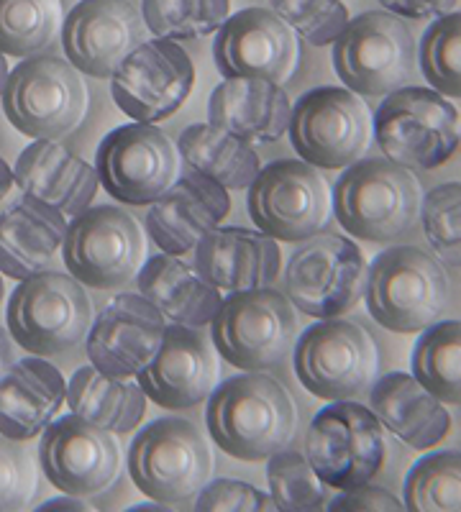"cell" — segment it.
<instances>
[{
  "label": "cell",
  "instance_id": "681fc988",
  "mask_svg": "<svg viewBox=\"0 0 461 512\" xmlns=\"http://www.w3.org/2000/svg\"><path fill=\"white\" fill-rule=\"evenodd\" d=\"M3 292L6 290H3V277H0V300H3Z\"/></svg>",
  "mask_w": 461,
  "mask_h": 512
},
{
  "label": "cell",
  "instance_id": "f546056e",
  "mask_svg": "<svg viewBox=\"0 0 461 512\" xmlns=\"http://www.w3.org/2000/svg\"><path fill=\"white\" fill-rule=\"evenodd\" d=\"M139 292L170 320L180 326L203 328L216 318L223 297L218 287L205 282L190 264H185L177 254L152 256L141 264Z\"/></svg>",
  "mask_w": 461,
  "mask_h": 512
},
{
  "label": "cell",
  "instance_id": "30bf717a",
  "mask_svg": "<svg viewBox=\"0 0 461 512\" xmlns=\"http://www.w3.org/2000/svg\"><path fill=\"white\" fill-rule=\"evenodd\" d=\"M305 459L326 487L351 489L372 482L387 459L385 425L359 402H331L310 423Z\"/></svg>",
  "mask_w": 461,
  "mask_h": 512
},
{
  "label": "cell",
  "instance_id": "4fadbf2b",
  "mask_svg": "<svg viewBox=\"0 0 461 512\" xmlns=\"http://www.w3.org/2000/svg\"><path fill=\"white\" fill-rule=\"evenodd\" d=\"M62 256L77 282L95 290H116L139 274L146 239L126 210L98 205L85 208L67 223Z\"/></svg>",
  "mask_w": 461,
  "mask_h": 512
},
{
  "label": "cell",
  "instance_id": "ee69618b",
  "mask_svg": "<svg viewBox=\"0 0 461 512\" xmlns=\"http://www.w3.org/2000/svg\"><path fill=\"white\" fill-rule=\"evenodd\" d=\"M382 8L395 16L413 18V21H423V18H438L454 11L456 0H380Z\"/></svg>",
  "mask_w": 461,
  "mask_h": 512
},
{
  "label": "cell",
  "instance_id": "836d02e7",
  "mask_svg": "<svg viewBox=\"0 0 461 512\" xmlns=\"http://www.w3.org/2000/svg\"><path fill=\"white\" fill-rule=\"evenodd\" d=\"M62 31V0H0V54L36 57Z\"/></svg>",
  "mask_w": 461,
  "mask_h": 512
},
{
  "label": "cell",
  "instance_id": "7a4b0ae2",
  "mask_svg": "<svg viewBox=\"0 0 461 512\" xmlns=\"http://www.w3.org/2000/svg\"><path fill=\"white\" fill-rule=\"evenodd\" d=\"M336 221L349 236L387 244L410 233L421 218L423 187L413 169L392 159H359L331 192Z\"/></svg>",
  "mask_w": 461,
  "mask_h": 512
},
{
  "label": "cell",
  "instance_id": "ba28073f",
  "mask_svg": "<svg viewBox=\"0 0 461 512\" xmlns=\"http://www.w3.org/2000/svg\"><path fill=\"white\" fill-rule=\"evenodd\" d=\"M372 123L385 157L410 169L438 167L459 146V111L436 90L415 85L392 90Z\"/></svg>",
  "mask_w": 461,
  "mask_h": 512
},
{
  "label": "cell",
  "instance_id": "7c38bea8",
  "mask_svg": "<svg viewBox=\"0 0 461 512\" xmlns=\"http://www.w3.org/2000/svg\"><path fill=\"white\" fill-rule=\"evenodd\" d=\"M300 159L321 169H346L372 144V111L349 88H316L305 93L287 126Z\"/></svg>",
  "mask_w": 461,
  "mask_h": 512
},
{
  "label": "cell",
  "instance_id": "d4e9b609",
  "mask_svg": "<svg viewBox=\"0 0 461 512\" xmlns=\"http://www.w3.org/2000/svg\"><path fill=\"white\" fill-rule=\"evenodd\" d=\"M13 182L24 195L47 203L62 216L90 208L98 192V172L54 139H34L13 167Z\"/></svg>",
  "mask_w": 461,
  "mask_h": 512
},
{
  "label": "cell",
  "instance_id": "4316f807",
  "mask_svg": "<svg viewBox=\"0 0 461 512\" xmlns=\"http://www.w3.org/2000/svg\"><path fill=\"white\" fill-rule=\"evenodd\" d=\"M292 105L282 85L262 77H226L213 90L208 118L213 126L251 144H272L287 134Z\"/></svg>",
  "mask_w": 461,
  "mask_h": 512
},
{
  "label": "cell",
  "instance_id": "6da1fadb",
  "mask_svg": "<svg viewBox=\"0 0 461 512\" xmlns=\"http://www.w3.org/2000/svg\"><path fill=\"white\" fill-rule=\"evenodd\" d=\"M205 423L228 456L262 461L292 441L298 410L280 379L264 372H244L216 384L208 397Z\"/></svg>",
  "mask_w": 461,
  "mask_h": 512
},
{
  "label": "cell",
  "instance_id": "5bb4252c",
  "mask_svg": "<svg viewBox=\"0 0 461 512\" xmlns=\"http://www.w3.org/2000/svg\"><path fill=\"white\" fill-rule=\"evenodd\" d=\"M367 269L354 241L316 233L287 262V300L313 318H339L364 297Z\"/></svg>",
  "mask_w": 461,
  "mask_h": 512
},
{
  "label": "cell",
  "instance_id": "f1b7e54d",
  "mask_svg": "<svg viewBox=\"0 0 461 512\" xmlns=\"http://www.w3.org/2000/svg\"><path fill=\"white\" fill-rule=\"evenodd\" d=\"M65 233L67 218L59 210L24 195L0 213V274L26 280L47 269Z\"/></svg>",
  "mask_w": 461,
  "mask_h": 512
},
{
  "label": "cell",
  "instance_id": "f6af8a7d",
  "mask_svg": "<svg viewBox=\"0 0 461 512\" xmlns=\"http://www.w3.org/2000/svg\"><path fill=\"white\" fill-rule=\"evenodd\" d=\"M52 510H80V512H88V510H93V507L85 505V502H82V497L70 495V497H57V500H49L47 505L39 507V512H52Z\"/></svg>",
  "mask_w": 461,
  "mask_h": 512
},
{
  "label": "cell",
  "instance_id": "277c9868",
  "mask_svg": "<svg viewBox=\"0 0 461 512\" xmlns=\"http://www.w3.org/2000/svg\"><path fill=\"white\" fill-rule=\"evenodd\" d=\"M8 331L34 356H57L85 341L93 323V303L72 274H31L8 300Z\"/></svg>",
  "mask_w": 461,
  "mask_h": 512
},
{
  "label": "cell",
  "instance_id": "7bdbcfd3",
  "mask_svg": "<svg viewBox=\"0 0 461 512\" xmlns=\"http://www.w3.org/2000/svg\"><path fill=\"white\" fill-rule=\"evenodd\" d=\"M328 510L331 512H403L405 502L397 500L395 495L385 492L380 487H369L367 484H359V487L341 489V495L336 500L328 502Z\"/></svg>",
  "mask_w": 461,
  "mask_h": 512
},
{
  "label": "cell",
  "instance_id": "3957f363",
  "mask_svg": "<svg viewBox=\"0 0 461 512\" xmlns=\"http://www.w3.org/2000/svg\"><path fill=\"white\" fill-rule=\"evenodd\" d=\"M449 295L441 262L415 246H392L367 269V310L387 331L421 333L444 318Z\"/></svg>",
  "mask_w": 461,
  "mask_h": 512
},
{
  "label": "cell",
  "instance_id": "1f68e13d",
  "mask_svg": "<svg viewBox=\"0 0 461 512\" xmlns=\"http://www.w3.org/2000/svg\"><path fill=\"white\" fill-rule=\"evenodd\" d=\"M177 152L187 167L218 182L226 190L249 187L262 169L251 141L228 134L226 128H218L213 123L187 126L177 141Z\"/></svg>",
  "mask_w": 461,
  "mask_h": 512
},
{
  "label": "cell",
  "instance_id": "ab89813d",
  "mask_svg": "<svg viewBox=\"0 0 461 512\" xmlns=\"http://www.w3.org/2000/svg\"><path fill=\"white\" fill-rule=\"evenodd\" d=\"M272 11L313 47H326L339 39L349 24V8L341 0H269Z\"/></svg>",
  "mask_w": 461,
  "mask_h": 512
},
{
  "label": "cell",
  "instance_id": "2e32d148",
  "mask_svg": "<svg viewBox=\"0 0 461 512\" xmlns=\"http://www.w3.org/2000/svg\"><path fill=\"white\" fill-rule=\"evenodd\" d=\"M95 172L111 198L152 205L180 177L177 144L152 123L113 128L95 154Z\"/></svg>",
  "mask_w": 461,
  "mask_h": 512
},
{
  "label": "cell",
  "instance_id": "9c48e42d",
  "mask_svg": "<svg viewBox=\"0 0 461 512\" xmlns=\"http://www.w3.org/2000/svg\"><path fill=\"white\" fill-rule=\"evenodd\" d=\"M295 374L321 400H354L380 374L372 333L346 318H323L295 338Z\"/></svg>",
  "mask_w": 461,
  "mask_h": 512
},
{
  "label": "cell",
  "instance_id": "d6a6232c",
  "mask_svg": "<svg viewBox=\"0 0 461 512\" xmlns=\"http://www.w3.org/2000/svg\"><path fill=\"white\" fill-rule=\"evenodd\" d=\"M413 377L446 405H461V320H436L413 349Z\"/></svg>",
  "mask_w": 461,
  "mask_h": 512
},
{
  "label": "cell",
  "instance_id": "603a6c76",
  "mask_svg": "<svg viewBox=\"0 0 461 512\" xmlns=\"http://www.w3.org/2000/svg\"><path fill=\"white\" fill-rule=\"evenodd\" d=\"M231 210L226 187L187 169L152 203L146 213V231L164 254H187L205 233L221 226Z\"/></svg>",
  "mask_w": 461,
  "mask_h": 512
},
{
  "label": "cell",
  "instance_id": "484cf974",
  "mask_svg": "<svg viewBox=\"0 0 461 512\" xmlns=\"http://www.w3.org/2000/svg\"><path fill=\"white\" fill-rule=\"evenodd\" d=\"M65 400V377L44 356L13 361L0 379V436L31 441L57 418Z\"/></svg>",
  "mask_w": 461,
  "mask_h": 512
},
{
  "label": "cell",
  "instance_id": "d590c367",
  "mask_svg": "<svg viewBox=\"0 0 461 512\" xmlns=\"http://www.w3.org/2000/svg\"><path fill=\"white\" fill-rule=\"evenodd\" d=\"M141 18L157 39H200L221 29L228 0H144Z\"/></svg>",
  "mask_w": 461,
  "mask_h": 512
},
{
  "label": "cell",
  "instance_id": "60d3db41",
  "mask_svg": "<svg viewBox=\"0 0 461 512\" xmlns=\"http://www.w3.org/2000/svg\"><path fill=\"white\" fill-rule=\"evenodd\" d=\"M39 492L36 461L24 443L0 436V512H18Z\"/></svg>",
  "mask_w": 461,
  "mask_h": 512
},
{
  "label": "cell",
  "instance_id": "8992f818",
  "mask_svg": "<svg viewBox=\"0 0 461 512\" xmlns=\"http://www.w3.org/2000/svg\"><path fill=\"white\" fill-rule=\"evenodd\" d=\"M3 111L18 134L54 139L72 134L88 113L90 95L80 72L67 59L26 57L8 75Z\"/></svg>",
  "mask_w": 461,
  "mask_h": 512
},
{
  "label": "cell",
  "instance_id": "f35d334b",
  "mask_svg": "<svg viewBox=\"0 0 461 512\" xmlns=\"http://www.w3.org/2000/svg\"><path fill=\"white\" fill-rule=\"evenodd\" d=\"M421 223L438 259L461 267V182L438 185L421 205Z\"/></svg>",
  "mask_w": 461,
  "mask_h": 512
},
{
  "label": "cell",
  "instance_id": "83f0119b",
  "mask_svg": "<svg viewBox=\"0 0 461 512\" xmlns=\"http://www.w3.org/2000/svg\"><path fill=\"white\" fill-rule=\"evenodd\" d=\"M372 410L410 448L426 451L441 443L451 431V415L413 374L390 372L377 377L369 392Z\"/></svg>",
  "mask_w": 461,
  "mask_h": 512
},
{
  "label": "cell",
  "instance_id": "d6986e66",
  "mask_svg": "<svg viewBox=\"0 0 461 512\" xmlns=\"http://www.w3.org/2000/svg\"><path fill=\"white\" fill-rule=\"evenodd\" d=\"M213 57L226 77H262L285 85L298 72L300 36L275 11L244 8L221 24Z\"/></svg>",
  "mask_w": 461,
  "mask_h": 512
},
{
  "label": "cell",
  "instance_id": "7402d4cb",
  "mask_svg": "<svg viewBox=\"0 0 461 512\" xmlns=\"http://www.w3.org/2000/svg\"><path fill=\"white\" fill-rule=\"evenodd\" d=\"M141 390L159 408L187 410L211 397L218 384V359L211 341L190 326L164 328L154 359L136 374Z\"/></svg>",
  "mask_w": 461,
  "mask_h": 512
},
{
  "label": "cell",
  "instance_id": "ac0fdd59",
  "mask_svg": "<svg viewBox=\"0 0 461 512\" xmlns=\"http://www.w3.org/2000/svg\"><path fill=\"white\" fill-rule=\"evenodd\" d=\"M39 464L54 487L65 495L88 500L103 495L118 482L121 448L113 433L72 413L44 428Z\"/></svg>",
  "mask_w": 461,
  "mask_h": 512
},
{
  "label": "cell",
  "instance_id": "9a60e30c",
  "mask_svg": "<svg viewBox=\"0 0 461 512\" xmlns=\"http://www.w3.org/2000/svg\"><path fill=\"white\" fill-rule=\"evenodd\" d=\"M331 208L326 177L303 159L267 164L249 185V216L269 239H310L323 231Z\"/></svg>",
  "mask_w": 461,
  "mask_h": 512
},
{
  "label": "cell",
  "instance_id": "e0dca14e",
  "mask_svg": "<svg viewBox=\"0 0 461 512\" xmlns=\"http://www.w3.org/2000/svg\"><path fill=\"white\" fill-rule=\"evenodd\" d=\"M193 85V59L170 39L141 41L111 75L113 100L139 123L175 116L193 93Z\"/></svg>",
  "mask_w": 461,
  "mask_h": 512
},
{
  "label": "cell",
  "instance_id": "cb8c5ba5",
  "mask_svg": "<svg viewBox=\"0 0 461 512\" xmlns=\"http://www.w3.org/2000/svg\"><path fill=\"white\" fill-rule=\"evenodd\" d=\"M195 272L226 292L269 287L280 274V246L251 228H213L195 246Z\"/></svg>",
  "mask_w": 461,
  "mask_h": 512
},
{
  "label": "cell",
  "instance_id": "e575fe53",
  "mask_svg": "<svg viewBox=\"0 0 461 512\" xmlns=\"http://www.w3.org/2000/svg\"><path fill=\"white\" fill-rule=\"evenodd\" d=\"M405 510L461 512V451L421 459L405 479Z\"/></svg>",
  "mask_w": 461,
  "mask_h": 512
},
{
  "label": "cell",
  "instance_id": "7dc6e473",
  "mask_svg": "<svg viewBox=\"0 0 461 512\" xmlns=\"http://www.w3.org/2000/svg\"><path fill=\"white\" fill-rule=\"evenodd\" d=\"M11 185H13V169L8 167L6 159H0V200L6 198Z\"/></svg>",
  "mask_w": 461,
  "mask_h": 512
},
{
  "label": "cell",
  "instance_id": "8d00e7d4",
  "mask_svg": "<svg viewBox=\"0 0 461 512\" xmlns=\"http://www.w3.org/2000/svg\"><path fill=\"white\" fill-rule=\"evenodd\" d=\"M267 482L272 502L280 512H316L328 507V489L298 451H277L267 461Z\"/></svg>",
  "mask_w": 461,
  "mask_h": 512
},
{
  "label": "cell",
  "instance_id": "74e56055",
  "mask_svg": "<svg viewBox=\"0 0 461 512\" xmlns=\"http://www.w3.org/2000/svg\"><path fill=\"white\" fill-rule=\"evenodd\" d=\"M421 70L431 88L461 98V13L438 16L421 41Z\"/></svg>",
  "mask_w": 461,
  "mask_h": 512
},
{
  "label": "cell",
  "instance_id": "ffe728a7",
  "mask_svg": "<svg viewBox=\"0 0 461 512\" xmlns=\"http://www.w3.org/2000/svg\"><path fill=\"white\" fill-rule=\"evenodd\" d=\"M164 328L167 318L141 292H123L90 323L88 359L108 377H136L157 354Z\"/></svg>",
  "mask_w": 461,
  "mask_h": 512
},
{
  "label": "cell",
  "instance_id": "5b68a950",
  "mask_svg": "<svg viewBox=\"0 0 461 512\" xmlns=\"http://www.w3.org/2000/svg\"><path fill=\"white\" fill-rule=\"evenodd\" d=\"M129 474L149 500L180 505L211 482L213 454L198 425L177 415L157 418L129 448Z\"/></svg>",
  "mask_w": 461,
  "mask_h": 512
},
{
  "label": "cell",
  "instance_id": "4dcf8cb0",
  "mask_svg": "<svg viewBox=\"0 0 461 512\" xmlns=\"http://www.w3.org/2000/svg\"><path fill=\"white\" fill-rule=\"evenodd\" d=\"M67 405L82 420L123 436L139 428L146 413V395L131 377H108L95 367H82L67 384Z\"/></svg>",
  "mask_w": 461,
  "mask_h": 512
},
{
  "label": "cell",
  "instance_id": "b9f144b4",
  "mask_svg": "<svg viewBox=\"0 0 461 512\" xmlns=\"http://www.w3.org/2000/svg\"><path fill=\"white\" fill-rule=\"evenodd\" d=\"M195 512H275L272 497L239 479H213L195 495Z\"/></svg>",
  "mask_w": 461,
  "mask_h": 512
},
{
  "label": "cell",
  "instance_id": "8fae6325",
  "mask_svg": "<svg viewBox=\"0 0 461 512\" xmlns=\"http://www.w3.org/2000/svg\"><path fill=\"white\" fill-rule=\"evenodd\" d=\"M415 39L395 13L372 11L349 18L333 41V67L356 95L382 98L415 75Z\"/></svg>",
  "mask_w": 461,
  "mask_h": 512
},
{
  "label": "cell",
  "instance_id": "bcb514c9",
  "mask_svg": "<svg viewBox=\"0 0 461 512\" xmlns=\"http://www.w3.org/2000/svg\"><path fill=\"white\" fill-rule=\"evenodd\" d=\"M13 361H16V356H13V341L6 333V328H0V379H3V374L8 372Z\"/></svg>",
  "mask_w": 461,
  "mask_h": 512
},
{
  "label": "cell",
  "instance_id": "52a82bcc",
  "mask_svg": "<svg viewBox=\"0 0 461 512\" xmlns=\"http://www.w3.org/2000/svg\"><path fill=\"white\" fill-rule=\"evenodd\" d=\"M221 359L241 372H264L282 364L298 338V315L287 295L267 287L231 292L211 320Z\"/></svg>",
  "mask_w": 461,
  "mask_h": 512
},
{
  "label": "cell",
  "instance_id": "44dd1931",
  "mask_svg": "<svg viewBox=\"0 0 461 512\" xmlns=\"http://www.w3.org/2000/svg\"><path fill=\"white\" fill-rule=\"evenodd\" d=\"M144 34V18L126 0H82L65 18L62 47L77 72L111 77Z\"/></svg>",
  "mask_w": 461,
  "mask_h": 512
},
{
  "label": "cell",
  "instance_id": "c3c4849f",
  "mask_svg": "<svg viewBox=\"0 0 461 512\" xmlns=\"http://www.w3.org/2000/svg\"><path fill=\"white\" fill-rule=\"evenodd\" d=\"M8 75H11V70H8L6 54H0V95H3V90H6V82H8Z\"/></svg>",
  "mask_w": 461,
  "mask_h": 512
}]
</instances>
